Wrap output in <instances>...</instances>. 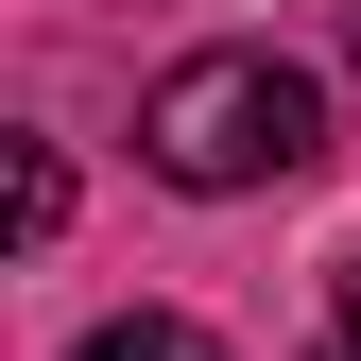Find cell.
Wrapping results in <instances>:
<instances>
[{"label":"cell","instance_id":"1","mask_svg":"<svg viewBox=\"0 0 361 361\" xmlns=\"http://www.w3.org/2000/svg\"><path fill=\"white\" fill-rule=\"evenodd\" d=\"M138 155L172 172V190H293L310 155H327V86H310L293 52H190V69H155V104H138Z\"/></svg>","mask_w":361,"mask_h":361},{"label":"cell","instance_id":"2","mask_svg":"<svg viewBox=\"0 0 361 361\" xmlns=\"http://www.w3.org/2000/svg\"><path fill=\"white\" fill-rule=\"evenodd\" d=\"M69 361H224V344L190 327V310H121V327H86Z\"/></svg>","mask_w":361,"mask_h":361},{"label":"cell","instance_id":"3","mask_svg":"<svg viewBox=\"0 0 361 361\" xmlns=\"http://www.w3.org/2000/svg\"><path fill=\"white\" fill-rule=\"evenodd\" d=\"M52 224H69V155H52V138H18V241H52Z\"/></svg>","mask_w":361,"mask_h":361},{"label":"cell","instance_id":"4","mask_svg":"<svg viewBox=\"0 0 361 361\" xmlns=\"http://www.w3.org/2000/svg\"><path fill=\"white\" fill-rule=\"evenodd\" d=\"M327 293H344V344H361V258H344V276H327Z\"/></svg>","mask_w":361,"mask_h":361},{"label":"cell","instance_id":"5","mask_svg":"<svg viewBox=\"0 0 361 361\" xmlns=\"http://www.w3.org/2000/svg\"><path fill=\"white\" fill-rule=\"evenodd\" d=\"M344 52H361V0H344Z\"/></svg>","mask_w":361,"mask_h":361},{"label":"cell","instance_id":"6","mask_svg":"<svg viewBox=\"0 0 361 361\" xmlns=\"http://www.w3.org/2000/svg\"><path fill=\"white\" fill-rule=\"evenodd\" d=\"M327 361H361V344H327Z\"/></svg>","mask_w":361,"mask_h":361}]
</instances>
